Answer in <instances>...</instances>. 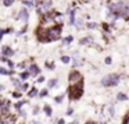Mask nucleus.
Returning a JSON list of instances; mask_svg holds the SVG:
<instances>
[{
  "mask_svg": "<svg viewBox=\"0 0 129 124\" xmlns=\"http://www.w3.org/2000/svg\"><path fill=\"white\" fill-rule=\"evenodd\" d=\"M52 4H53V1L52 0H46V1H43L42 3V6H40V9H50L52 7Z\"/></svg>",
  "mask_w": 129,
  "mask_h": 124,
  "instance_id": "6e6552de",
  "label": "nucleus"
},
{
  "mask_svg": "<svg viewBox=\"0 0 129 124\" xmlns=\"http://www.w3.org/2000/svg\"><path fill=\"white\" fill-rule=\"evenodd\" d=\"M22 4L26 6V7H32V6H33V1H32V0H24Z\"/></svg>",
  "mask_w": 129,
  "mask_h": 124,
  "instance_id": "f3484780",
  "label": "nucleus"
},
{
  "mask_svg": "<svg viewBox=\"0 0 129 124\" xmlns=\"http://www.w3.org/2000/svg\"><path fill=\"white\" fill-rule=\"evenodd\" d=\"M61 61H63L64 64H68L69 61H71V57H68V56H63V57H61Z\"/></svg>",
  "mask_w": 129,
  "mask_h": 124,
  "instance_id": "6ab92c4d",
  "label": "nucleus"
},
{
  "mask_svg": "<svg viewBox=\"0 0 129 124\" xmlns=\"http://www.w3.org/2000/svg\"><path fill=\"white\" fill-rule=\"evenodd\" d=\"M29 77H31V75H29V73H28V71H22V73H20V78H21V80H24V81H25V80H28Z\"/></svg>",
  "mask_w": 129,
  "mask_h": 124,
  "instance_id": "f8f14e48",
  "label": "nucleus"
},
{
  "mask_svg": "<svg viewBox=\"0 0 129 124\" xmlns=\"http://www.w3.org/2000/svg\"><path fill=\"white\" fill-rule=\"evenodd\" d=\"M103 28H104V31H107V32L110 31V25H108V24H106V22L103 24Z\"/></svg>",
  "mask_w": 129,
  "mask_h": 124,
  "instance_id": "c85d7f7f",
  "label": "nucleus"
},
{
  "mask_svg": "<svg viewBox=\"0 0 129 124\" xmlns=\"http://www.w3.org/2000/svg\"><path fill=\"white\" fill-rule=\"evenodd\" d=\"M122 124H128V116H125V119H124V123Z\"/></svg>",
  "mask_w": 129,
  "mask_h": 124,
  "instance_id": "e433bc0d",
  "label": "nucleus"
},
{
  "mask_svg": "<svg viewBox=\"0 0 129 124\" xmlns=\"http://www.w3.org/2000/svg\"><path fill=\"white\" fill-rule=\"evenodd\" d=\"M54 100H56V103H61L63 100H64V95L61 94V95H58V96H56V98H54Z\"/></svg>",
  "mask_w": 129,
  "mask_h": 124,
  "instance_id": "a211bd4d",
  "label": "nucleus"
},
{
  "mask_svg": "<svg viewBox=\"0 0 129 124\" xmlns=\"http://www.w3.org/2000/svg\"><path fill=\"white\" fill-rule=\"evenodd\" d=\"M14 73H15L14 70H7L6 67H0V74L1 75H13Z\"/></svg>",
  "mask_w": 129,
  "mask_h": 124,
  "instance_id": "0eeeda50",
  "label": "nucleus"
},
{
  "mask_svg": "<svg viewBox=\"0 0 129 124\" xmlns=\"http://www.w3.org/2000/svg\"><path fill=\"white\" fill-rule=\"evenodd\" d=\"M68 94H69V99H71V100H76V99H79L82 96V94H83V81L69 85Z\"/></svg>",
  "mask_w": 129,
  "mask_h": 124,
  "instance_id": "f257e3e1",
  "label": "nucleus"
},
{
  "mask_svg": "<svg viewBox=\"0 0 129 124\" xmlns=\"http://www.w3.org/2000/svg\"><path fill=\"white\" fill-rule=\"evenodd\" d=\"M86 124H96V123H95V121H87Z\"/></svg>",
  "mask_w": 129,
  "mask_h": 124,
  "instance_id": "58836bf2",
  "label": "nucleus"
},
{
  "mask_svg": "<svg viewBox=\"0 0 129 124\" xmlns=\"http://www.w3.org/2000/svg\"><path fill=\"white\" fill-rule=\"evenodd\" d=\"M1 53H3V56L7 59V57H11V56L14 55V50L10 46H3L1 47Z\"/></svg>",
  "mask_w": 129,
  "mask_h": 124,
  "instance_id": "423d86ee",
  "label": "nucleus"
},
{
  "mask_svg": "<svg viewBox=\"0 0 129 124\" xmlns=\"http://www.w3.org/2000/svg\"><path fill=\"white\" fill-rule=\"evenodd\" d=\"M38 94H39L40 98H44V96H47V89H42L40 92H38Z\"/></svg>",
  "mask_w": 129,
  "mask_h": 124,
  "instance_id": "5701e85b",
  "label": "nucleus"
},
{
  "mask_svg": "<svg viewBox=\"0 0 129 124\" xmlns=\"http://www.w3.org/2000/svg\"><path fill=\"white\" fill-rule=\"evenodd\" d=\"M13 84H14V86H15V88H18V91H21V81H18V80H14Z\"/></svg>",
  "mask_w": 129,
  "mask_h": 124,
  "instance_id": "aec40b11",
  "label": "nucleus"
},
{
  "mask_svg": "<svg viewBox=\"0 0 129 124\" xmlns=\"http://www.w3.org/2000/svg\"><path fill=\"white\" fill-rule=\"evenodd\" d=\"M22 105H25V102H22V100H21V102H17L14 106H15V109H17V110H20V109L22 107Z\"/></svg>",
  "mask_w": 129,
  "mask_h": 124,
  "instance_id": "b1692460",
  "label": "nucleus"
},
{
  "mask_svg": "<svg viewBox=\"0 0 129 124\" xmlns=\"http://www.w3.org/2000/svg\"><path fill=\"white\" fill-rule=\"evenodd\" d=\"M110 113H111V116H114V106H110Z\"/></svg>",
  "mask_w": 129,
  "mask_h": 124,
  "instance_id": "72a5a7b5",
  "label": "nucleus"
},
{
  "mask_svg": "<svg viewBox=\"0 0 129 124\" xmlns=\"http://www.w3.org/2000/svg\"><path fill=\"white\" fill-rule=\"evenodd\" d=\"M68 81H69V85H72V84H76V82H81L83 81V77H82V74L76 70H72L68 75Z\"/></svg>",
  "mask_w": 129,
  "mask_h": 124,
  "instance_id": "7ed1b4c3",
  "label": "nucleus"
},
{
  "mask_svg": "<svg viewBox=\"0 0 129 124\" xmlns=\"http://www.w3.org/2000/svg\"><path fill=\"white\" fill-rule=\"evenodd\" d=\"M21 92H20V91H18V92H14V94H13V96H14V98H18V99H20V98H21Z\"/></svg>",
  "mask_w": 129,
  "mask_h": 124,
  "instance_id": "bb28decb",
  "label": "nucleus"
},
{
  "mask_svg": "<svg viewBox=\"0 0 129 124\" xmlns=\"http://www.w3.org/2000/svg\"><path fill=\"white\" fill-rule=\"evenodd\" d=\"M28 29V25H24V28H22L21 31H20V32H18V35H21V34H24V32H25V31Z\"/></svg>",
  "mask_w": 129,
  "mask_h": 124,
  "instance_id": "cd10ccee",
  "label": "nucleus"
},
{
  "mask_svg": "<svg viewBox=\"0 0 129 124\" xmlns=\"http://www.w3.org/2000/svg\"><path fill=\"white\" fill-rule=\"evenodd\" d=\"M75 24V10H71L69 11V25H74Z\"/></svg>",
  "mask_w": 129,
  "mask_h": 124,
  "instance_id": "1a4fd4ad",
  "label": "nucleus"
},
{
  "mask_svg": "<svg viewBox=\"0 0 129 124\" xmlns=\"http://www.w3.org/2000/svg\"><path fill=\"white\" fill-rule=\"evenodd\" d=\"M46 67H47L49 70H54V69H56V64H54L53 61H52V63H50V61H46Z\"/></svg>",
  "mask_w": 129,
  "mask_h": 124,
  "instance_id": "dca6fc26",
  "label": "nucleus"
},
{
  "mask_svg": "<svg viewBox=\"0 0 129 124\" xmlns=\"http://www.w3.org/2000/svg\"><path fill=\"white\" fill-rule=\"evenodd\" d=\"M92 41V36H86L85 39H81V45H85V43H89Z\"/></svg>",
  "mask_w": 129,
  "mask_h": 124,
  "instance_id": "412c9836",
  "label": "nucleus"
},
{
  "mask_svg": "<svg viewBox=\"0 0 129 124\" xmlns=\"http://www.w3.org/2000/svg\"><path fill=\"white\" fill-rule=\"evenodd\" d=\"M87 28H89V29H95V28H97V24H96V22H89V24H87Z\"/></svg>",
  "mask_w": 129,
  "mask_h": 124,
  "instance_id": "393cba45",
  "label": "nucleus"
},
{
  "mask_svg": "<svg viewBox=\"0 0 129 124\" xmlns=\"http://www.w3.org/2000/svg\"><path fill=\"white\" fill-rule=\"evenodd\" d=\"M17 20H22V21H28L29 20V13L26 11V9H21L20 11H18V17Z\"/></svg>",
  "mask_w": 129,
  "mask_h": 124,
  "instance_id": "39448f33",
  "label": "nucleus"
},
{
  "mask_svg": "<svg viewBox=\"0 0 129 124\" xmlns=\"http://www.w3.org/2000/svg\"><path fill=\"white\" fill-rule=\"evenodd\" d=\"M36 95H38V89H36V88H32V89L28 92V96H29V98H33Z\"/></svg>",
  "mask_w": 129,
  "mask_h": 124,
  "instance_id": "4468645a",
  "label": "nucleus"
},
{
  "mask_svg": "<svg viewBox=\"0 0 129 124\" xmlns=\"http://www.w3.org/2000/svg\"><path fill=\"white\" fill-rule=\"evenodd\" d=\"M21 89H22V91L28 89V84H24V85H21Z\"/></svg>",
  "mask_w": 129,
  "mask_h": 124,
  "instance_id": "473e14b6",
  "label": "nucleus"
},
{
  "mask_svg": "<svg viewBox=\"0 0 129 124\" xmlns=\"http://www.w3.org/2000/svg\"><path fill=\"white\" fill-rule=\"evenodd\" d=\"M39 113V107H35L33 109V114H38Z\"/></svg>",
  "mask_w": 129,
  "mask_h": 124,
  "instance_id": "c9c22d12",
  "label": "nucleus"
},
{
  "mask_svg": "<svg viewBox=\"0 0 129 124\" xmlns=\"http://www.w3.org/2000/svg\"><path fill=\"white\" fill-rule=\"evenodd\" d=\"M43 81H44V77H43V75H40V77L38 78V81H36V82H39V84H42Z\"/></svg>",
  "mask_w": 129,
  "mask_h": 124,
  "instance_id": "7c9ffc66",
  "label": "nucleus"
},
{
  "mask_svg": "<svg viewBox=\"0 0 129 124\" xmlns=\"http://www.w3.org/2000/svg\"><path fill=\"white\" fill-rule=\"evenodd\" d=\"M72 41H74V36L68 35V36H65V38L63 39V43H64V45H68V43H71Z\"/></svg>",
  "mask_w": 129,
  "mask_h": 124,
  "instance_id": "ddd939ff",
  "label": "nucleus"
},
{
  "mask_svg": "<svg viewBox=\"0 0 129 124\" xmlns=\"http://www.w3.org/2000/svg\"><path fill=\"white\" fill-rule=\"evenodd\" d=\"M101 124H106V123H101Z\"/></svg>",
  "mask_w": 129,
  "mask_h": 124,
  "instance_id": "37998d69",
  "label": "nucleus"
},
{
  "mask_svg": "<svg viewBox=\"0 0 129 124\" xmlns=\"http://www.w3.org/2000/svg\"><path fill=\"white\" fill-rule=\"evenodd\" d=\"M71 124H78V121H76V120H75V121H72V123H71Z\"/></svg>",
  "mask_w": 129,
  "mask_h": 124,
  "instance_id": "a19ab883",
  "label": "nucleus"
},
{
  "mask_svg": "<svg viewBox=\"0 0 129 124\" xmlns=\"http://www.w3.org/2000/svg\"><path fill=\"white\" fill-rule=\"evenodd\" d=\"M104 61H106V64H111L112 59H111V57H106V60H104Z\"/></svg>",
  "mask_w": 129,
  "mask_h": 124,
  "instance_id": "c756f323",
  "label": "nucleus"
},
{
  "mask_svg": "<svg viewBox=\"0 0 129 124\" xmlns=\"http://www.w3.org/2000/svg\"><path fill=\"white\" fill-rule=\"evenodd\" d=\"M6 63H7V66H9V70H13V67H14V63L11 61V60H9V59H7V61H6Z\"/></svg>",
  "mask_w": 129,
  "mask_h": 124,
  "instance_id": "a878e982",
  "label": "nucleus"
},
{
  "mask_svg": "<svg viewBox=\"0 0 129 124\" xmlns=\"http://www.w3.org/2000/svg\"><path fill=\"white\" fill-rule=\"evenodd\" d=\"M47 85H49V88H54V86L57 85V80H56V78H53V80H50Z\"/></svg>",
  "mask_w": 129,
  "mask_h": 124,
  "instance_id": "2eb2a0df",
  "label": "nucleus"
},
{
  "mask_svg": "<svg viewBox=\"0 0 129 124\" xmlns=\"http://www.w3.org/2000/svg\"><path fill=\"white\" fill-rule=\"evenodd\" d=\"M3 35H4V31H3V29H0V41L3 39Z\"/></svg>",
  "mask_w": 129,
  "mask_h": 124,
  "instance_id": "f704fd0d",
  "label": "nucleus"
},
{
  "mask_svg": "<svg viewBox=\"0 0 129 124\" xmlns=\"http://www.w3.org/2000/svg\"><path fill=\"white\" fill-rule=\"evenodd\" d=\"M3 89H4V86H3V85H0V92H1Z\"/></svg>",
  "mask_w": 129,
  "mask_h": 124,
  "instance_id": "ea45409f",
  "label": "nucleus"
},
{
  "mask_svg": "<svg viewBox=\"0 0 129 124\" xmlns=\"http://www.w3.org/2000/svg\"><path fill=\"white\" fill-rule=\"evenodd\" d=\"M57 124H65V121H64V120H58V121H57Z\"/></svg>",
  "mask_w": 129,
  "mask_h": 124,
  "instance_id": "4c0bfd02",
  "label": "nucleus"
},
{
  "mask_svg": "<svg viewBox=\"0 0 129 124\" xmlns=\"http://www.w3.org/2000/svg\"><path fill=\"white\" fill-rule=\"evenodd\" d=\"M121 77L118 74H107L106 77L101 78V85L103 86H115L119 84Z\"/></svg>",
  "mask_w": 129,
  "mask_h": 124,
  "instance_id": "f03ea898",
  "label": "nucleus"
},
{
  "mask_svg": "<svg viewBox=\"0 0 129 124\" xmlns=\"http://www.w3.org/2000/svg\"><path fill=\"white\" fill-rule=\"evenodd\" d=\"M14 0H3V4L6 6V7H10V6H13Z\"/></svg>",
  "mask_w": 129,
  "mask_h": 124,
  "instance_id": "4be33fe9",
  "label": "nucleus"
},
{
  "mask_svg": "<svg viewBox=\"0 0 129 124\" xmlns=\"http://www.w3.org/2000/svg\"><path fill=\"white\" fill-rule=\"evenodd\" d=\"M118 1H122V3H126V0H118Z\"/></svg>",
  "mask_w": 129,
  "mask_h": 124,
  "instance_id": "79ce46f5",
  "label": "nucleus"
},
{
  "mask_svg": "<svg viewBox=\"0 0 129 124\" xmlns=\"http://www.w3.org/2000/svg\"><path fill=\"white\" fill-rule=\"evenodd\" d=\"M43 111L46 113L47 116H52L53 114V110H52V107L49 106V105H44V107H43Z\"/></svg>",
  "mask_w": 129,
  "mask_h": 124,
  "instance_id": "9b49d317",
  "label": "nucleus"
},
{
  "mask_svg": "<svg viewBox=\"0 0 129 124\" xmlns=\"http://www.w3.org/2000/svg\"><path fill=\"white\" fill-rule=\"evenodd\" d=\"M26 71L29 73V75H39V74H40V69H39V66L35 64V63L29 64V67H28Z\"/></svg>",
  "mask_w": 129,
  "mask_h": 124,
  "instance_id": "20e7f679",
  "label": "nucleus"
},
{
  "mask_svg": "<svg viewBox=\"0 0 129 124\" xmlns=\"http://www.w3.org/2000/svg\"><path fill=\"white\" fill-rule=\"evenodd\" d=\"M72 113H74V110H72V107H69V109H68V110H67V114H72Z\"/></svg>",
  "mask_w": 129,
  "mask_h": 124,
  "instance_id": "2f4dec72",
  "label": "nucleus"
},
{
  "mask_svg": "<svg viewBox=\"0 0 129 124\" xmlns=\"http://www.w3.org/2000/svg\"><path fill=\"white\" fill-rule=\"evenodd\" d=\"M117 99H118V100H122V102H124V100H128V95L124 94V92H119V94L117 95Z\"/></svg>",
  "mask_w": 129,
  "mask_h": 124,
  "instance_id": "9d476101",
  "label": "nucleus"
}]
</instances>
